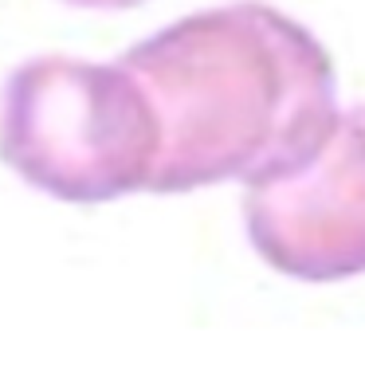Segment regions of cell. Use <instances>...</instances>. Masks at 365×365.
<instances>
[{
    "label": "cell",
    "instance_id": "obj_1",
    "mask_svg": "<svg viewBox=\"0 0 365 365\" xmlns=\"http://www.w3.org/2000/svg\"><path fill=\"white\" fill-rule=\"evenodd\" d=\"M158 126L150 192L275 181L322 145L338 118L334 59L314 32L244 0L177 20L130 48Z\"/></svg>",
    "mask_w": 365,
    "mask_h": 365
},
{
    "label": "cell",
    "instance_id": "obj_2",
    "mask_svg": "<svg viewBox=\"0 0 365 365\" xmlns=\"http://www.w3.org/2000/svg\"><path fill=\"white\" fill-rule=\"evenodd\" d=\"M0 158L40 192L98 205L150 192L158 126L126 63L36 56L0 95Z\"/></svg>",
    "mask_w": 365,
    "mask_h": 365
},
{
    "label": "cell",
    "instance_id": "obj_3",
    "mask_svg": "<svg viewBox=\"0 0 365 365\" xmlns=\"http://www.w3.org/2000/svg\"><path fill=\"white\" fill-rule=\"evenodd\" d=\"M244 224L255 252L291 279L365 275V106L338 110L299 169L247 185Z\"/></svg>",
    "mask_w": 365,
    "mask_h": 365
},
{
    "label": "cell",
    "instance_id": "obj_4",
    "mask_svg": "<svg viewBox=\"0 0 365 365\" xmlns=\"http://www.w3.org/2000/svg\"><path fill=\"white\" fill-rule=\"evenodd\" d=\"M75 9H95V12H122V9H138L142 0H63Z\"/></svg>",
    "mask_w": 365,
    "mask_h": 365
}]
</instances>
